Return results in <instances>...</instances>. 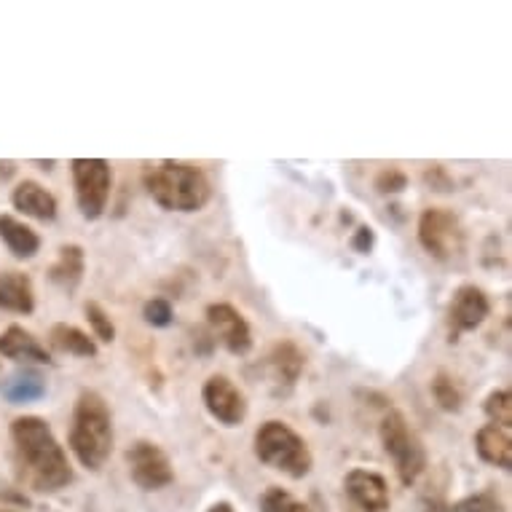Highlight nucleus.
Instances as JSON below:
<instances>
[{
  "label": "nucleus",
  "instance_id": "nucleus-7",
  "mask_svg": "<svg viewBox=\"0 0 512 512\" xmlns=\"http://www.w3.org/2000/svg\"><path fill=\"white\" fill-rule=\"evenodd\" d=\"M70 175L76 188V204L84 220H100L108 210L113 169L105 159H73Z\"/></svg>",
  "mask_w": 512,
  "mask_h": 512
},
{
  "label": "nucleus",
  "instance_id": "nucleus-23",
  "mask_svg": "<svg viewBox=\"0 0 512 512\" xmlns=\"http://www.w3.org/2000/svg\"><path fill=\"white\" fill-rule=\"evenodd\" d=\"M483 411L491 421L488 424H496V427H502L510 432L512 429V395L510 389H494L491 395L486 397V403H483Z\"/></svg>",
  "mask_w": 512,
  "mask_h": 512
},
{
  "label": "nucleus",
  "instance_id": "nucleus-21",
  "mask_svg": "<svg viewBox=\"0 0 512 512\" xmlns=\"http://www.w3.org/2000/svg\"><path fill=\"white\" fill-rule=\"evenodd\" d=\"M46 395V378L35 370H19L17 376H11L3 384V397L11 405H25V403H38Z\"/></svg>",
  "mask_w": 512,
  "mask_h": 512
},
{
  "label": "nucleus",
  "instance_id": "nucleus-35",
  "mask_svg": "<svg viewBox=\"0 0 512 512\" xmlns=\"http://www.w3.org/2000/svg\"><path fill=\"white\" fill-rule=\"evenodd\" d=\"M3 512H9V510H3Z\"/></svg>",
  "mask_w": 512,
  "mask_h": 512
},
{
  "label": "nucleus",
  "instance_id": "nucleus-15",
  "mask_svg": "<svg viewBox=\"0 0 512 512\" xmlns=\"http://www.w3.org/2000/svg\"><path fill=\"white\" fill-rule=\"evenodd\" d=\"M0 354L9 357V360L54 365L51 354L46 352V346L38 344V338H35L30 330L22 328V325H9V328L0 333Z\"/></svg>",
  "mask_w": 512,
  "mask_h": 512
},
{
  "label": "nucleus",
  "instance_id": "nucleus-28",
  "mask_svg": "<svg viewBox=\"0 0 512 512\" xmlns=\"http://www.w3.org/2000/svg\"><path fill=\"white\" fill-rule=\"evenodd\" d=\"M454 512H504L502 502L496 499V494L491 491H480V494L464 496L462 502L451 504Z\"/></svg>",
  "mask_w": 512,
  "mask_h": 512
},
{
  "label": "nucleus",
  "instance_id": "nucleus-30",
  "mask_svg": "<svg viewBox=\"0 0 512 512\" xmlns=\"http://www.w3.org/2000/svg\"><path fill=\"white\" fill-rule=\"evenodd\" d=\"M352 250L360 252V255H368L373 250V244H376V231L370 226H357V231L352 234Z\"/></svg>",
  "mask_w": 512,
  "mask_h": 512
},
{
  "label": "nucleus",
  "instance_id": "nucleus-32",
  "mask_svg": "<svg viewBox=\"0 0 512 512\" xmlns=\"http://www.w3.org/2000/svg\"><path fill=\"white\" fill-rule=\"evenodd\" d=\"M421 512H454L451 510V504H445L443 499H427Z\"/></svg>",
  "mask_w": 512,
  "mask_h": 512
},
{
  "label": "nucleus",
  "instance_id": "nucleus-6",
  "mask_svg": "<svg viewBox=\"0 0 512 512\" xmlns=\"http://www.w3.org/2000/svg\"><path fill=\"white\" fill-rule=\"evenodd\" d=\"M419 242L435 261H459L467 250V234L459 215L448 207H427L419 218Z\"/></svg>",
  "mask_w": 512,
  "mask_h": 512
},
{
  "label": "nucleus",
  "instance_id": "nucleus-20",
  "mask_svg": "<svg viewBox=\"0 0 512 512\" xmlns=\"http://www.w3.org/2000/svg\"><path fill=\"white\" fill-rule=\"evenodd\" d=\"M49 344L51 349H57L62 354H73V357H89V360L97 357L94 338H89V333H84L76 325H68V322H57L49 330Z\"/></svg>",
  "mask_w": 512,
  "mask_h": 512
},
{
  "label": "nucleus",
  "instance_id": "nucleus-29",
  "mask_svg": "<svg viewBox=\"0 0 512 512\" xmlns=\"http://www.w3.org/2000/svg\"><path fill=\"white\" fill-rule=\"evenodd\" d=\"M424 183L429 185V191H437V194H448L454 191V177L448 175V169L443 164H429L424 169Z\"/></svg>",
  "mask_w": 512,
  "mask_h": 512
},
{
  "label": "nucleus",
  "instance_id": "nucleus-17",
  "mask_svg": "<svg viewBox=\"0 0 512 512\" xmlns=\"http://www.w3.org/2000/svg\"><path fill=\"white\" fill-rule=\"evenodd\" d=\"M475 451L491 467H499V470L512 467V437L507 429L496 427V424H483L475 432Z\"/></svg>",
  "mask_w": 512,
  "mask_h": 512
},
{
  "label": "nucleus",
  "instance_id": "nucleus-25",
  "mask_svg": "<svg viewBox=\"0 0 512 512\" xmlns=\"http://www.w3.org/2000/svg\"><path fill=\"white\" fill-rule=\"evenodd\" d=\"M261 512H311L303 502H298L290 491L279 486H271L261 496Z\"/></svg>",
  "mask_w": 512,
  "mask_h": 512
},
{
  "label": "nucleus",
  "instance_id": "nucleus-13",
  "mask_svg": "<svg viewBox=\"0 0 512 512\" xmlns=\"http://www.w3.org/2000/svg\"><path fill=\"white\" fill-rule=\"evenodd\" d=\"M344 496L349 512H389V486L373 470H349L344 475Z\"/></svg>",
  "mask_w": 512,
  "mask_h": 512
},
{
  "label": "nucleus",
  "instance_id": "nucleus-9",
  "mask_svg": "<svg viewBox=\"0 0 512 512\" xmlns=\"http://www.w3.org/2000/svg\"><path fill=\"white\" fill-rule=\"evenodd\" d=\"M202 403L212 419L223 427H239L247 419V397L228 376H210L202 387Z\"/></svg>",
  "mask_w": 512,
  "mask_h": 512
},
{
  "label": "nucleus",
  "instance_id": "nucleus-2",
  "mask_svg": "<svg viewBox=\"0 0 512 512\" xmlns=\"http://www.w3.org/2000/svg\"><path fill=\"white\" fill-rule=\"evenodd\" d=\"M143 185L153 202L167 212H199L212 199L210 177L191 161H148L143 164Z\"/></svg>",
  "mask_w": 512,
  "mask_h": 512
},
{
  "label": "nucleus",
  "instance_id": "nucleus-16",
  "mask_svg": "<svg viewBox=\"0 0 512 512\" xmlns=\"http://www.w3.org/2000/svg\"><path fill=\"white\" fill-rule=\"evenodd\" d=\"M86 274V252L81 244H65L59 247L54 266L49 269L51 285H57L65 293H76Z\"/></svg>",
  "mask_w": 512,
  "mask_h": 512
},
{
  "label": "nucleus",
  "instance_id": "nucleus-12",
  "mask_svg": "<svg viewBox=\"0 0 512 512\" xmlns=\"http://www.w3.org/2000/svg\"><path fill=\"white\" fill-rule=\"evenodd\" d=\"M263 370H266V378H269L271 392L277 397H287L298 384V378L303 376V370H306V352L290 338H282L266 354Z\"/></svg>",
  "mask_w": 512,
  "mask_h": 512
},
{
  "label": "nucleus",
  "instance_id": "nucleus-22",
  "mask_svg": "<svg viewBox=\"0 0 512 512\" xmlns=\"http://www.w3.org/2000/svg\"><path fill=\"white\" fill-rule=\"evenodd\" d=\"M432 397H435L437 408L445 413H459L464 408L462 387H459V381H456L451 373H445V370H440V373L432 378Z\"/></svg>",
  "mask_w": 512,
  "mask_h": 512
},
{
  "label": "nucleus",
  "instance_id": "nucleus-34",
  "mask_svg": "<svg viewBox=\"0 0 512 512\" xmlns=\"http://www.w3.org/2000/svg\"><path fill=\"white\" fill-rule=\"evenodd\" d=\"M35 164H41L43 169H51V167H54V161H35Z\"/></svg>",
  "mask_w": 512,
  "mask_h": 512
},
{
  "label": "nucleus",
  "instance_id": "nucleus-3",
  "mask_svg": "<svg viewBox=\"0 0 512 512\" xmlns=\"http://www.w3.org/2000/svg\"><path fill=\"white\" fill-rule=\"evenodd\" d=\"M70 451L78 464L89 472H100L113 454L116 432H113V413L100 392L84 389L73 408L68 435Z\"/></svg>",
  "mask_w": 512,
  "mask_h": 512
},
{
  "label": "nucleus",
  "instance_id": "nucleus-10",
  "mask_svg": "<svg viewBox=\"0 0 512 512\" xmlns=\"http://www.w3.org/2000/svg\"><path fill=\"white\" fill-rule=\"evenodd\" d=\"M488 314H491V301H488L483 287L472 285V282L456 287L454 298L448 303V336H451V341H459L464 333L478 330L486 322Z\"/></svg>",
  "mask_w": 512,
  "mask_h": 512
},
{
  "label": "nucleus",
  "instance_id": "nucleus-31",
  "mask_svg": "<svg viewBox=\"0 0 512 512\" xmlns=\"http://www.w3.org/2000/svg\"><path fill=\"white\" fill-rule=\"evenodd\" d=\"M194 349H196V354H204V357H210L212 349H215V336L210 333V328L196 330Z\"/></svg>",
  "mask_w": 512,
  "mask_h": 512
},
{
  "label": "nucleus",
  "instance_id": "nucleus-5",
  "mask_svg": "<svg viewBox=\"0 0 512 512\" xmlns=\"http://www.w3.org/2000/svg\"><path fill=\"white\" fill-rule=\"evenodd\" d=\"M378 437H381L384 451H387V456L395 464L400 483L413 486L424 475V470H427V451H424L421 437L413 432L408 419L400 411H395V408H389L381 416V421H378Z\"/></svg>",
  "mask_w": 512,
  "mask_h": 512
},
{
  "label": "nucleus",
  "instance_id": "nucleus-1",
  "mask_svg": "<svg viewBox=\"0 0 512 512\" xmlns=\"http://www.w3.org/2000/svg\"><path fill=\"white\" fill-rule=\"evenodd\" d=\"M11 448L17 478L38 494H54L73 483V467L54 429L41 416H19L11 421Z\"/></svg>",
  "mask_w": 512,
  "mask_h": 512
},
{
  "label": "nucleus",
  "instance_id": "nucleus-14",
  "mask_svg": "<svg viewBox=\"0 0 512 512\" xmlns=\"http://www.w3.org/2000/svg\"><path fill=\"white\" fill-rule=\"evenodd\" d=\"M11 204H14V210H19L22 215L33 220H41V223H51V220L57 218V196L46 191L41 183H35V180H25V183H19L14 188V194H11Z\"/></svg>",
  "mask_w": 512,
  "mask_h": 512
},
{
  "label": "nucleus",
  "instance_id": "nucleus-27",
  "mask_svg": "<svg viewBox=\"0 0 512 512\" xmlns=\"http://www.w3.org/2000/svg\"><path fill=\"white\" fill-rule=\"evenodd\" d=\"M143 319L151 328H169L175 322V309L167 298H151L143 306Z\"/></svg>",
  "mask_w": 512,
  "mask_h": 512
},
{
  "label": "nucleus",
  "instance_id": "nucleus-8",
  "mask_svg": "<svg viewBox=\"0 0 512 512\" xmlns=\"http://www.w3.org/2000/svg\"><path fill=\"white\" fill-rule=\"evenodd\" d=\"M129 478L143 491H161L175 480V467L169 462L167 451L153 440H137L126 451Z\"/></svg>",
  "mask_w": 512,
  "mask_h": 512
},
{
  "label": "nucleus",
  "instance_id": "nucleus-26",
  "mask_svg": "<svg viewBox=\"0 0 512 512\" xmlns=\"http://www.w3.org/2000/svg\"><path fill=\"white\" fill-rule=\"evenodd\" d=\"M373 188H376V194L381 196L403 194L405 188H408V175H405L403 169L384 167L376 175V180H373Z\"/></svg>",
  "mask_w": 512,
  "mask_h": 512
},
{
  "label": "nucleus",
  "instance_id": "nucleus-33",
  "mask_svg": "<svg viewBox=\"0 0 512 512\" xmlns=\"http://www.w3.org/2000/svg\"><path fill=\"white\" fill-rule=\"evenodd\" d=\"M207 512H234V507H231L228 502H218V504H212Z\"/></svg>",
  "mask_w": 512,
  "mask_h": 512
},
{
  "label": "nucleus",
  "instance_id": "nucleus-19",
  "mask_svg": "<svg viewBox=\"0 0 512 512\" xmlns=\"http://www.w3.org/2000/svg\"><path fill=\"white\" fill-rule=\"evenodd\" d=\"M0 239L19 261H30L41 250V236L14 215H0Z\"/></svg>",
  "mask_w": 512,
  "mask_h": 512
},
{
  "label": "nucleus",
  "instance_id": "nucleus-4",
  "mask_svg": "<svg viewBox=\"0 0 512 512\" xmlns=\"http://www.w3.org/2000/svg\"><path fill=\"white\" fill-rule=\"evenodd\" d=\"M252 451L258 462L266 464L269 470H277L293 480L306 478L314 467L309 443L298 435L290 424L279 419L263 421L252 437Z\"/></svg>",
  "mask_w": 512,
  "mask_h": 512
},
{
  "label": "nucleus",
  "instance_id": "nucleus-18",
  "mask_svg": "<svg viewBox=\"0 0 512 512\" xmlns=\"http://www.w3.org/2000/svg\"><path fill=\"white\" fill-rule=\"evenodd\" d=\"M0 309L14 311V314H33V279L22 271H0Z\"/></svg>",
  "mask_w": 512,
  "mask_h": 512
},
{
  "label": "nucleus",
  "instance_id": "nucleus-24",
  "mask_svg": "<svg viewBox=\"0 0 512 512\" xmlns=\"http://www.w3.org/2000/svg\"><path fill=\"white\" fill-rule=\"evenodd\" d=\"M84 314L89 319V328H92L94 338H100L102 344H113L116 341V325L105 309L97 301H89L84 306Z\"/></svg>",
  "mask_w": 512,
  "mask_h": 512
},
{
  "label": "nucleus",
  "instance_id": "nucleus-11",
  "mask_svg": "<svg viewBox=\"0 0 512 512\" xmlns=\"http://www.w3.org/2000/svg\"><path fill=\"white\" fill-rule=\"evenodd\" d=\"M204 317H207V328H210V333L215 336V341H220V344L226 346L228 352L236 354V357L250 354L252 328L236 306H231V303L226 301L210 303L207 311H204Z\"/></svg>",
  "mask_w": 512,
  "mask_h": 512
}]
</instances>
